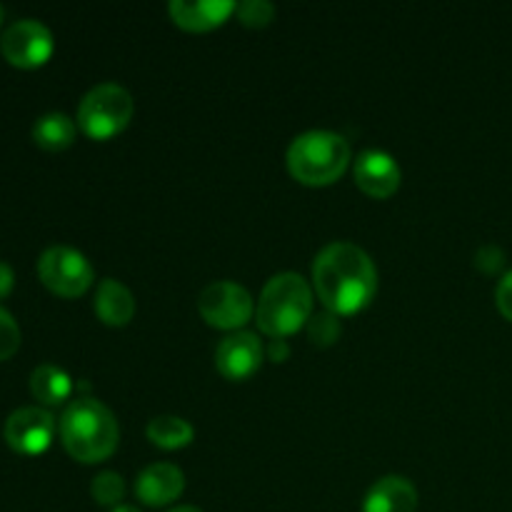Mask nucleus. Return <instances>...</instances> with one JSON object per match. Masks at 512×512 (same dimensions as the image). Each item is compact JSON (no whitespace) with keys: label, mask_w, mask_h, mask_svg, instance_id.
I'll return each instance as SVG.
<instances>
[{"label":"nucleus","mask_w":512,"mask_h":512,"mask_svg":"<svg viewBox=\"0 0 512 512\" xmlns=\"http://www.w3.org/2000/svg\"><path fill=\"white\" fill-rule=\"evenodd\" d=\"M133 95L118 83H98L83 95L78 105V125L90 138H110L133 118Z\"/></svg>","instance_id":"obj_5"},{"label":"nucleus","mask_w":512,"mask_h":512,"mask_svg":"<svg viewBox=\"0 0 512 512\" xmlns=\"http://www.w3.org/2000/svg\"><path fill=\"white\" fill-rule=\"evenodd\" d=\"M418 490L403 475H385L365 493L363 512H415Z\"/></svg>","instance_id":"obj_13"},{"label":"nucleus","mask_w":512,"mask_h":512,"mask_svg":"<svg viewBox=\"0 0 512 512\" xmlns=\"http://www.w3.org/2000/svg\"><path fill=\"white\" fill-rule=\"evenodd\" d=\"M20 348V328L13 315L0 308V360H8Z\"/></svg>","instance_id":"obj_22"},{"label":"nucleus","mask_w":512,"mask_h":512,"mask_svg":"<svg viewBox=\"0 0 512 512\" xmlns=\"http://www.w3.org/2000/svg\"><path fill=\"white\" fill-rule=\"evenodd\" d=\"M55 40L45 23L35 18L15 20L0 38V50L5 60L18 68H38L53 55Z\"/></svg>","instance_id":"obj_8"},{"label":"nucleus","mask_w":512,"mask_h":512,"mask_svg":"<svg viewBox=\"0 0 512 512\" xmlns=\"http://www.w3.org/2000/svg\"><path fill=\"white\" fill-rule=\"evenodd\" d=\"M148 438L158 448L178 450L195 438V430L188 420L178 415H158L148 423Z\"/></svg>","instance_id":"obj_18"},{"label":"nucleus","mask_w":512,"mask_h":512,"mask_svg":"<svg viewBox=\"0 0 512 512\" xmlns=\"http://www.w3.org/2000/svg\"><path fill=\"white\" fill-rule=\"evenodd\" d=\"M340 320L335 313H318L308 320V335L315 345H330L340 335Z\"/></svg>","instance_id":"obj_20"},{"label":"nucleus","mask_w":512,"mask_h":512,"mask_svg":"<svg viewBox=\"0 0 512 512\" xmlns=\"http://www.w3.org/2000/svg\"><path fill=\"white\" fill-rule=\"evenodd\" d=\"M90 493H93L95 503L100 505H115L123 500L125 495V483H123V475L113 473V470H103L93 478V485H90Z\"/></svg>","instance_id":"obj_19"},{"label":"nucleus","mask_w":512,"mask_h":512,"mask_svg":"<svg viewBox=\"0 0 512 512\" xmlns=\"http://www.w3.org/2000/svg\"><path fill=\"white\" fill-rule=\"evenodd\" d=\"M30 393L43 405H60L73 393V380L58 365L43 363L30 373Z\"/></svg>","instance_id":"obj_16"},{"label":"nucleus","mask_w":512,"mask_h":512,"mask_svg":"<svg viewBox=\"0 0 512 512\" xmlns=\"http://www.w3.org/2000/svg\"><path fill=\"white\" fill-rule=\"evenodd\" d=\"M198 310L208 325L220 330H238L255 313L253 295L233 280H215L198 295Z\"/></svg>","instance_id":"obj_7"},{"label":"nucleus","mask_w":512,"mask_h":512,"mask_svg":"<svg viewBox=\"0 0 512 512\" xmlns=\"http://www.w3.org/2000/svg\"><path fill=\"white\" fill-rule=\"evenodd\" d=\"M263 355L265 348L258 335L238 330L220 340L218 350H215V365L228 380H245L258 373L263 365Z\"/></svg>","instance_id":"obj_10"},{"label":"nucleus","mask_w":512,"mask_h":512,"mask_svg":"<svg viewBox=\"0 0 512 512\" xmlns=\"http://www.w3.org/2000/svg\"><path fill=\"white\" fill-rule=\"evenodd\" d=\"M75 120L70 115L58 113H45L40 115L33 123V140L45 150H63L73 145L75 140Z\"/></svg>","instance_id":"obj_17"},{"label":"nucleus","mask_w":512,"mask_h":512,"mask_svg":"<svg viewBox=\"0 0 512 512\" xmlns=\"http://www.w3.org/2000/svg\"><path fill=\"white\" fill-rule=\"evenodd\" d=\"M235 13L250 28H263V25H268L273 20L275 5L268 3V0H243V3H238Z\"/></svg>","instance_id":"obj_21"},{"label":"nucleus","mask_w":512,"mask_h":512,"mask_svg":"<svg viewBox=\"0 0 512 512\" xmlns=\"http://www.w3.org/2000/svg\"><path fill=\"white\" fill-rule=\"evenodd\" d=\"M113 512H140V510L133 508V505H118V508H113Z\"/></svg>","instance_id":"obj_28"},{"label":"nucleus","mask_w":512,"mask_h":512,"mask_svg":"<svg viewBox=\"0 0 512 512\" xmlns=\"http://www.w3.org/2000/svg\"><path fill=\"white\" fill-rule=\"evenodd\" d=\"M0 23H3V8H0Z\"/></svg>","instance_id":"obj_29"},{"label":"nucleus","mask_w":512,"mask_h":512,"mask_svg":"<svg viewBox=\"0 0 512 512\" xmlns=\"http://www.w3.org/2000/svg\"><path fill=\"white\" fill-rule=\"evenodd\" d=\"M353 173L358 188L363 193L373 195V198H388V195H393L398 190L400 178H403L398 160L378 148H368L363 153H358Z\"/></svg>","instance_id":"obj_11"},{"label":"nucleus","mask_w":512,"mask_h":512,"mask_svg":"<svg viewBox=\"0 0 512 512\" xmlns=\"http://www.w3.org/2000/svg\"><path fill=\"white\" fill-rule=\"evenodd\" d=\"M13 285H15L13 268H10L5 260H0V298H5V295L10 293V290H13Z\"/></svg>","instance_id":"obj_26"},{"label":"nucleus","mask_w":512,"mask_h":512,"mask_svg":"<svg viewBox=\"0 0 512 512\" xmlns=\"http://www.w3.org/2000/svg\"><path fill=\"white\" fill-rule=\"evenodd\" d=\"M313 288L330 313L353 315L375 298L378 270L360 245L335 240L315 255Z\"/></svg>","instance_id":"obj_1"},{"label":"nucleus","mask_w":512,"mask_h":512,"mask_svg":"<svg viewBox=\"0 0 512 512\" xmlns=\"http://www.w3.org/2000/svg\"><path fill=\"white\" fill-rule=\"evenodd\" d=\"M265 353H268L270 360H275V363H283V360H288L290 348H288V343H285L283 338H273V340H270V345H268V350H265Z\"/></svg>","instance_id":"obj_25"},{"label":"nucleus","mask_w":512,"mask_h":512,"mask_svg":"<svg viewBox=\"0 0 512 512\" xmlns=\"http://www.w3.org/2000/svg\"><path fill=\"white\" fill-rule=\"evenodd\" d=\"M350 143L333 130H305L288 148V168L305 185H328L345 173Z\"/></svg>","instance_id":"obj_4"},{"label":"nucleus","mask_w":512,"mask_h":512,"mask_svg":"<svg viewBox=\"0 0 512 512\" xmlns=\"http://www.w3.org/2000/svg\"><path fill=\"white\" fill-rule=\"evenodd\" d=\"M170 15L180 28L210 30L238 10L233 0H170Z\"/></svg>","instance_id":"obj_14"},{"label":"nucleus","mask_w":512,"mask_h":512,"mask_svg":"<svg viewBox=\"0 0 512 512\" xmlns=\"http://www.w3.org/2000/svg\"><path fill=\"white\" fill-rule=\"evenodd\" d=\"M60 440L80 463H98L118 448L120 428L113 410L98 398H78L60 415Z\"/></svg>","instance_id":"obj_2"},{"label":"nucleus","mask_w":512,"mask_h":512,"mask_svg":"<svg viewBox=\"0 0 512 512\" xmlns=\"http://www.w3.org/2000/svg\"><path fill=\"white\" fill-rule=\"evenodd\" d=\"M505 263V253L498 245H483V248L475 253V265H478L483 273H498Z\"/></svg>","instance_id":"obj_23"},{"label":"nucleus","mask_w":512,"mask_h":512,"mask_svg":"<svg viewBox=\"0 0 512 512\" xmlns=\"http://www.w3.org/2000/svg\"><path fill=\"white\" fill-rule=\"evenodd\" d=\"M168 512H203L200 508H193V505H178V508L168 510Z\"/></svg>","instance_id":"obj_27"},{"label":"nucleus","mask_w":512,"mask_h":512,"mask_svg":"<svg viewBox=\"0 0 512 512\" xmlns=\"http://www.w3.org/2000/svg\"><path fill=\"white\" fill-rule=\"evenodd\" d=\"M38 275L53 293L78 298L93 285V265L70 245H50L38 258Z\"/></svg>","instance_id":"obj_6"},{"label":"nucleus","mask_w":512,"mask_h":512,"mask_svg":"<svg viewBox=\"0 0 512 512\" xmlns=\"http://www.w3.org/2000/svg\"><path fill=\"white\" fill-rule=\"evenodd\" d=\"M55 435V418L45 408H18L3 425V438L15 453L38 455L50 448Z\"/></svg>","instance_id":"obj_9"},{"label":"nucleus","mask_w":512,"mask_h":512,"mask_svg":"<svg viewBox=\"0 0 512 512\" xmlns=\"http://www.w3.org/2000/svg\"><path fill=\"white\" fill-rule=\"evenodd\" d=\"M95 313L108 325H125L135 313V298L128 285L115 278L100 280L95 293Z\"/></svg>","instance_id":"obj_15"},{"label":"nucleus","mask_w":512,"mask_h":512,"mask_svg":"<svg viewBox=\"0 0 512 512\" xmlns=\"http://www.w3.org/2000/svg\"><path fill=\"white\" fill-rule=\"evenodd\" d=\"M185 490V475L173 463H153L143 468L135 478V495L145 505H168L178 500Z\"/></svg>","instance_id":"obj_12"},{"label":"nucleus","mask_w":512,"mask_h":512,"mask_svg":"<svg viewBox=\"0 0 512 512\" xmlns=\"http://www.w3.org/2000/svg\"><path fill=\"white\" fill-rule=\"evenodd\" d=\"M258 325L270 338H285L313 318V290L300 273H278L258 300Z\"/></svg>","instance_id":"obj_3"},{"label":"nucleus","mask_w":512,"mask_h":512,"mask_svg":"<svg viewBox=\"0 0 512 512\" xmlns=\"http://www.w3.org/2000/svg\"><path fill=\"white\" fill-rule=\"evenodd\" d=\"M495 303H498V310L505 315V318L512 320V270L503 275V280L498 283V290H495Z\"/></svg>","instance_id":"obj_24"}]
</instances>
